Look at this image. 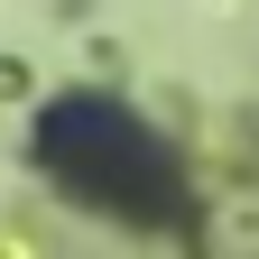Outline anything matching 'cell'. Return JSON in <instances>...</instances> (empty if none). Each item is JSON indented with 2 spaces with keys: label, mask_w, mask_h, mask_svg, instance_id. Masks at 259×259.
<instances>
[{
  "label": "cell",
  "mask_w": 259,
  "mask_h": 259,
  "mask_svg": "<svg viewBox=\"0 0 259 259\" xmlns=\"http://www.w3.org/2000/svg\"><path fill=\"white\" fill-rule=\"evenodd\" d=\"M37 167L65 194H83V204H102L120 222H148V232H185L194 222L176 148L139 111H120L111 93H56L37 111Z\"/></svg>",
  "instance_id": "1"
}]
</instances>
